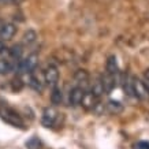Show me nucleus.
<instances>
[{"instance_id":"nucleus-1","label":"nucleus","mask_w":149,"mask_h":149,"mask_svg":"<svg viewBox=\"0 0 149 149\" xmlns=\"http://www.w3.org/2000/svg\"><path fill=\"white\" fill-rule=\"evenodd\" d=\"M0 118L8 125H13L14 127H25L22 118L14 108L10 107H0Z\"/></svg>"},{"instance_id":"nucleus-2","label":"nucleus","mask_w":149,"mask_h":149,"mask_svg":"<svg viewBox=\"0 0 149 149\" xmlns=\"http://www.w3.org/2000/svg\"><path fill=\"white\" fill-rule=\"evenodd\" d=\"M131 85H133V93L137 99L149 100V89L144 81H141L138 78H131Z\"/></svg>"},{"instance_id":"nucleus-3","label":"nucleus","mask_w":149,"mask_h":149,"mask_svg":"<svg viewBox=\"0 0 149 149\" xmlns=\"http://www.w3.org/2000/svg\"><path fill=\"white\" fill-rule=\"evenodd\" d=\"M59 112L56 111L55 107H47L42 112V116H41V125L45 127H51L55 123V120L58 119Z\"/></svg>"},{"instance_id":"nucleus-4","label":"nucleus","mask_w":149,"mask_h":149,"mask_svg":"<svg viewBox=\"0 0 149 149\" xmlns=\"http://www.w3.org/2000/svg\"><path fill=\"white\" fill-rule=\"evenodd\" d=\"M85 93H86V91L82 88V86H75V88H72L71 92H70V95H68L70 104H71L72 107H77V105H79V104L82 103V100H84Z\"/></svg>"},{"instance_id":"nucleus-5","label":"nucleus","mask_w":149,"mask_h":149,"mask_svg":"<svg viewBox=\"0 0 149 149\" xmlns=\"http://www.w3.org/2000/svg\"><path fill=\"white\" fill-rule=\"evenodd\" d=\"M44 79H45V84L51 86H55L58 84L59 81V71H58V67L54 66V64H49L47 70L44 71Z\"/></svg>"},{"instance_id":"nucleus-6","label":"nucleus","mask_w":149,"mask_h":149,"mask_svg":"<svg viewBox=\"0 0 149 149\" xmlns=\"http://www.w3.org/2000/svg\"><path fill=\"white\" fill-rule=\"evenodd\" d=\"M17 33V25H14L11 22H7V23H3V26L0 29V40L6 41H10L15 36Z\"/></svg>"},{"instance_id":"nucleus-7","label":"nucleus","mask_w":149,"mask_h":149,"mask_svg":"<svg viewBox=\"0 0 149 149\" xmlns=\"http://www.w3.org/2000/svg\"><path fill=\"white\" fill-rule=\"evenodd\" d=\"M116 75H111V74H107V75H103L101 78V84H103L104 92L105 93H111L113 91V88L116 86V79H115Z\"/></svg>"},{"instance_id":"nucleus-8","label":"nucleus","mask_w":149,"mask_h":149,"mask_svg":"<svg viewBox=\"0 0 149 149\" xmlns=\"http://www.w3.org/2000/svg\"><path fill=\"white\" fill-rule=\"evenodd\" d=\"M15 67V62L11 60L10 58H1L0 59V75H6L14 71Z\"/></svg>"},{"instance_id":"nucleus-9","label":"nucleus","mask_w":149,"mask_h":149,"mask_svg":"<svg viewBox=\"0 0 149 149\" xmlns=\"http://www.w3.org/2000/svg\"><path fill=\"white\" fill-rule=\"evenodd\" d=\"M105 108L108 109L109 113H112V115H119V113L123 112V104L120 101H118V100H108L107 104H105Z\"/></svg>"},{"instance_id":"nucleus-10","label":"nucleus","mask_w":149,"mask_h":149,"mask_svg":"<svg viewBox=\"0 0 149 149\" xmlns=\"http://www.w3.org/2000/svg\"><path fill=\"white\" fill-rule=\"evenodd\" d=\"M23 55V47L21 44H14L11 48H8V58L14 62H17L22 58Z\"/></svg>"},{"instance_id":"nucleus-11","label":"nucleus","mask_w":149,"mask_h":149,"mask_svg":"<svg viewBox=\"0 0 149 149\" xmlns=\"http://www.w3.org/2000/svg\"><path fill=\"white\" fill-rule=\"evenodd\" d=\"M107 74H111V75H119V66H118V60L115 56H109L108 60H107Z\"/></svg>"},{"instance_id":"nucleus-12","label":"nucleus","mask_w":149,"mask_h":149,"mask_svg":"<svg viewBox=\"0 0 149 149\" xmlns=\"http://www.w3.org/2000/svg\"><path fill=\"white\" fill-rule=\"evenodd\" d=\"M25 63H26V70L27 72H33L34 68L38 66V55L37 54H30L25 59Z\"/></svg>"},{"instance_id":"nucleus-13","label":"nucleus","mask_w":149,"mask_h":149,"mask_svg":"<svg viewBox=\"0 0 149 149\" xmlns=\"http://www.w3.org/2000/svg\"><path fill=\"white\" fill-rule=\"evenodd\" d=\"M27 85L30 86L32 89H34L36 92H38V93H41L42 89H44L42 82H40V79L36 78L34 75H32V72H29V77H27Z\"/></svg>"},{"instance_id":"nucleus-14","label":"nucleus","mask_w":149,"mask_h":149,"mask_svg":"<svg viewBox=\"0 0 149 149\" xmlns=\"http://www.w3.org/2000/svg\"><path fill=\"white\" fill-rule=\"evenodd\" d=\"M122 86H123V91L127 96H134L133 93V85H131V77L129 74H122Z\"/></svg>"},{"instance_id":"nucleus-15","label":"nucleus","mask_w":149,"mask_h":149,"mask_svg":"<svg viewBox=\"0 0 149 149\" xmlns=\"http://www.w3.org/2000/svg\"><path fill=\"white\" fill-rule=\"evenodd\" d=\"M62 100H63L62 89L55 85L54 88H52V92H51V103L54 104V105H59V104L62 103Z\"/></svg>"},{"instance_id":"nucleus-16","label":"nucleus","mask_w":149,"mask_h":149,"mask_svg":"<svg viewBox=\"0 0 149 149\" xmlns=\"http://www.w3.org/2000/svg\"><path fill=\"white\" fill-rule=\"evenodd\" d=\"M74 79H75L78 84L86 85V84L89 82V74H88V71H85V70H78V71H75V74H74Z\"/></svg>"},{"instance_id":"nucleus-17","label":"nucleus","mask_w":149,"mask_h":149,"mask_svg":"<svg viewBox=\"0 0 149 149\" xmlns=\"http://www.w3.org/2000/svg\"><path fill=\"white\" fill-rule=\"evenodd\" d=\"M91 93L95 96L96 99H100L104 93V88H103V84L101 81H96L93 85H92V89H91Z\"/></svg>"},{"instance_id":"nucleus-18","label":"nucleus","mask_w":149,"mask_h":149,"mask_svg":"<svg viewBox=\"0 0 149 149\" xmlns=\"http://www.w3.org/2000/svg\"><path fill=\"white\" fill-rule=\"evenodd\" d=\"M36 40H37V33L34 32V30H32V29L27 30V32H25V34H23V37H22L23 44H26V45L33 44Z\"/></svg>"},{"instance_id":"nucleus-19","label":"nucleus","mask_w":149,"mask_h":149,"mask_svg":"<svg viewBox=\"0 0 149 149\" xmlns=\"http://www.w3.org/2000/svg\"><path fill=\"white\" fill-rule=\"evenodd\" d=\"M26 148L27 149H40L41 148V141L38 137H32L30 140L26 141Z\"/></svg>"},{"instance_id":"nucleus-20","label":"nucleus","mask_w":149,"mask_h":149,"mask_svg":"<svg viewBox=\"0 0 149 149\" xmlns=\"http://www.w3.org/2000/svg\"><path fill=\"white\" fill-rule=\"evenodd\" d=\"M22 88H23V81H22V79H21L19 77L14 78L13 81H11V89H13L14 92L22 91Z\"/></svg>"},{"instance_id":"nucleus-21","label":"nucleus","mask_w":149,"mask_h":149,"mask_svg":"<svg viewBox=\"0 0 149 149\" xmlns=\"http://www.w3.org/2000/svg\"><path fill=\"white\" fill-rule=\"evenodd\" d=\"M0 56H6V58H8V48L6 47L4 41L0 40Z\"/></svg>"},{"instance_id":"nucleus-22","label":"nucleus","mask_w":149,"mask_h":149,"mask_svg":"<svg viewBox=\"0 0 149 149\" xmlns=\"http://www.w3.org/2000/svg\"><path fill=\"white\" fill-rule=\"evenodd\" d=\"M134 149H149V142L148 141H138L137 144H134Z\"/></svg>"},{"instance_id":"nucleus-23","label":"nucleus","mask_w":149,"mask_h":149,"mask_svg":"<svg viewBox=\"0 0 149 149\" xmlns=\"http://www.w3.org/2000/svg\"><path fill=\"white\" fill-rule=\"evenodd\" d=\"M11 1H18V0H0V3H11Z\"/></svg>"},{"instance_id":"nucleus-24","label":"nucleus","mask_w":149,"mask_h":149,"mask_svg":"<svg viewBox=\"0 0 149 149\" xmlns=\"http://www.w3.org/2000/svg\"><path fill=\"white\" fill-rule=\"evenodd\" d=\"M3 23H4V22H3V21L0 19V29H1V26H3Z\"/></svg>"}]
</instances>
